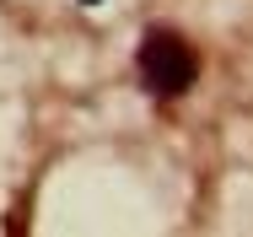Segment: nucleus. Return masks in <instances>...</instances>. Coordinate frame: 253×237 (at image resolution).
Instances as JSON below:
<instances>
[{
    "instance_id": "1",
    "label": "nucleus",
    "mask_w": 253,
    "mask_h": 237,
    "mask_svg": "<svg viewBox=\"0 0 253 237\" xmlns=\"http://www.w3.org/2000/svg\"><path fill=\"white\" fill-rule=\"evenodd\" d=\"M135 70H140V87L151 97H183L200 76V54L183 33L172 27H151L140 38V54H135Z\"/></svg>"
},
{
    "instance_id": "2",
    "label": "nucleus",
    "mask_w": 253,
    "mask_h": 237,
    "mask_svg": "<svg viewBox=\"0 0 253 237\" xmlns=\"http://www.w3.org/2000/svg\"><path fill=\"white\" fill-rule=\"evenodd\" d=\"M81 5H97V0H81Z\"/></svg>"
}]
</instances>
